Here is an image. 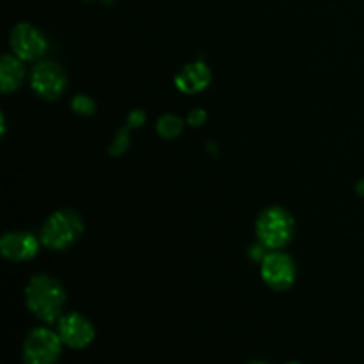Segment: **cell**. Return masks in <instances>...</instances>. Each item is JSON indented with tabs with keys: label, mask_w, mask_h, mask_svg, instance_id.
Returning a JSON list of instances; mask_svg holds the SVG:
<instances>
[{
	"label": "cell",
	"mask_w": 364,
	"mask_h": 364,
	"mask_svg": "<svg viewBox=\"0 0 364 364\" xmlns=\"http://www.w3.org/2000/svg\"><path fill=\"white\" fill-rule=\"evenodd\" d=\"M25 304L41 322H59L66 306V291L55 277L39 274L25 287Z\"/></svg>",
	"instance_id": "cell-1"
},
{
	"label": "cell",
	"mask_w": 364,
	"mask_h": 364,
	"mask_svg": "<svg viewBox=\"0 0 364 364\" xmlns=\"http://www.w3.org/2000/svg\"><path fill=\"white\" fill-rule=\"evenodd\" d=\"M295 235V219L288 210L270 206L256 219V237L270 251H279Z\"/></svg>",
	"instance_id": "cell-2"
},
{
	"label": "cell",
	"mask_w": 364,
	"mask_h": 364,
	"mask_svg": "<svg viewBox=\"0 0 364 364\" xmlns=\"http://www.w3.org/2000/svg\"><path fill=\"white\" fill-rule=\"evenodd\" d=\"M84 233V223L73 210H57L41 228V242L52 251H66Z\"/></svg>",
	"instance_id": "cell-3"
},
{
	"label": "cell",
	"mask_w": 364,
	"mask_h": 364,
	"mask_svg": "<svg viewBox=\"0 0 364 364\" xmlns=\"http://www.w3.org/2000/svg\"><path fill=\"white\" fill-rule=\"evenodd\" d=\"M63 340L59 333L48 327H36L25 336L23 355L25 364H55L63 350Z\"/></svg>",
	"instance_id": "cell-4"
},
{
	"label": "cell",
	"mask_w": 364,
	"mask_h": 364,
	"mask_svg": "<svg viewBox=\"0 0 364 364\" xmlns=\"http://www.w3.org/2000/svg\"><path fill=\"white\" fill-rule=\"evenodd\" d=\"M31 85L39 98L53 102L64 95L68 78L59 64L53 60H41L31 71Z\"/></svg>",
	"instance_id": "cell-5"
},
{
	"label": "cell",
	"mask_w": 364,
	"mask_h": 364,
	"mask_svg": "<svg viewBox=\"0 0 364 364\" xmlns=\"http://www.w3.org/2000/svg\"><path fill=\"white\" fill-rule=\"evenodd\" d=\"M262 277L267 287H270L272 290H288L297 277L294 259L281 251H270L262 262Z\"/></svg>",
	"instance_id": "cell-6"
},
{
	"label": "cell",
	"mask_w": 364,
	"mask_h": 364,
	"mask_svg": "<svg viewBox=\"0 0 364 364\" xmlns=\"http://www.w3.org/2000/svg\"><path fill=\"white\" fill-rule=\"evenodd\" d=\"M11 52L21 60H38L45 55L48 43L41 31L31 23H18L11 31Z\"/></svg>",
	"instance_id": "cell-7"
},
{
	"label": "cell",
	"mask_w": 364,
	"mask_h": 364,
	"mask_svg": "<svg viewBox=\"0 0 364 364\" xmlns=\"http://www.w3.org/2000/svg\"><path fill=\"white\" fill-rule=\"evenodd\" d=\"M57 333L66 347L80 350L95 340V327L80 313H66L57 322Z\"/></svg>",
	"instance_id": "cell-8"
},
{
	"label": "cell",
	"mask_w": 364,
	"mask_h": 364,
	"mask_svg": "<svg viewBox=\"0 0 364 364\" xmlns=\"http://www.w3.org/2000/svg\"><path fill=\"white\" fill-rule=\"evenodd\" d=\"M39 251V240L27 231H9L0 238V252L9 262H28Z\"/></svg>",
	"instance_id": "cell-9"
},
{
	"label": "cell",
	"mask_w": 364,
	"mask_h": 364,
	"mask_svg": "<svg viewBox=\"0 0 364 364\" xmlns=\"http://www.w3.org/2000/svg\"><path fill=\"white\" fill-rule=\"evenodd\" d=\"M210 80H212L210 68L203 60H196L178 71L174 77V85L183 95H196V92L205 91L210 85Z\"/></svg>",
	"instance_id": "cell-10"
},
{
	"label": "cell",
	"mask_w": 364,
	"mask_h": 364,
	"mask_svg": "<svg viewBox=\"0 0 364 364\" xmlns=\"http://www.w3.org/2000/svg\"><path fill=\"white\" fill-rule=\"evenodd\" d=\"M25 80V68L23 60L14 53H6L0 59V89L4 95L14 92L20 89Z\"/></svg>",
	"instance_id": "cell-11"
},
{
	"label": "cell",
	"mask_w": 364,
	"mask_h": 364,
	"mask_svg": "<svg viewBox=\"0 0 364 364\" xmlns=\"http://www.w3.org/2000/svg\"><path fill=\"white\" fill-rule=\"evenodd\" d=\"M181 132H183V119L174 114H166L156 121V134L162 139L171 141V139H176Z\"/></svg>",
	"instance_id": "cell-12"
},
{
	"label": "cell",
	"mask_w": 364,
	"mask_h": 364,
	"mask_svg": "<svg viewBox=\"0 0 364 364\" xmlns=\"http://www.w3.org/2000/svg\"><path fill=\"white\" fill-rule=\"evenodd\" d=\"M71 109H73V112L80 114V116H92L96 110V105L89 96L77 95L71 100Z\"/></svg>",
	"instance_id": "cell-13"
},
{
	"label": "cell",
	"mask_w": 364,
	"mask_h": 364,
	"mask_svg": "<svg viewBox=\"0 0 364 364\" xmlns=\"http://www.w3.org/2000/svg\"><path fill=\"white\" fill-rule=\"evenodd\" d=\"M132 127L130 124H127V127L121 128L119 132L116 134V137H114V142L112 146H110V155H121V153L124 151V149L128 148V134H130Z\"/></svg>",
	"instance_id": "cell-14"
},
{
	"label": "cell",
	"mask_w": 364,
	"mask_h": 364,
	"mask_svg": "<svg viewBox=\"0 0 364 364\" xmlns=\"http://www.w3.org/2000/svg\"><path fill=\"white\" fill-rule=\"evenodd\" d=\"M206 119H208V116H206V112L203 109H194L188 112L187 116V123L191 124V127L198 128V127H203V124L206 123Z\"/></svg>",
	"instance_id": "cell-15"
},
{
	"label": "cell",
	"mask_w": 364,
	"mask_h": 364,
	"mask_svg": "<svg viewBox=\"0 0 364 364\" xmlns=\"http://www.w3.org/2000/svg\"><path fill=\"white\" fill-rule=\"evenodd\" d=\"M144 121H146V114L142 112V110L137 109V110H134L130 116H128V123L127 124H130L132 128H137V127H141Z\"/></svg>",
	"instance_id": "cell-16"
},
{
	"label": "cell",
	"mask_w": 364,
	"mask_h": 364,
	"mask_svg": "<svg viewBox=\"0 0 364 364\" xmlns=\"http://www.w3.org/2000/svg\"><path fill=\"white\" fill-rule=\"evenodd\" d=\"M358 192L364 198V180H361V181H359V183H358Z\"/></svg>",
	"instance_id": "cell-17"
},
{
	"label": "cell",
	"mask_w": 364,
	"mask_h": 364,
	"mask_svg": "<svg viewBox=\"0 0 364 364\" xmlns=\"http://www.w3.org/2000/svg\"><path fill=\"white\" fill-rule=\"evenodd\" d=\"M249 364H267V363H263V361H252V363H249Z\"/></svg>",
	"instance_id": "cell-18"
},
{
	"label": "cell",
	"mask_w": 364,
	"mask_h": 364,
	"mask_svg": "<svg viewBox=\"0 0 364 364\" xmlns=\"http://www.w3.org/2000/svg\"><path fill=\"white\" fill-rule=\"evenodd\" d=\"M288 364H301V363H288Z\"/></svg>",
	"instance_id": "cell-19"
}]
</instances>
